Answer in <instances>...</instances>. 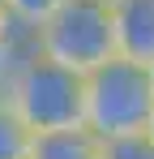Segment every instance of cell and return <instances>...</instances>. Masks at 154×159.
<instances>
[{
    "instance_id": "1",
    "label": "cell",
    "mask_w": 154,
    "mask_h": 159,
    "mask_svg": "<svg viewBox=\"0 0 154 159\" xmlns=\"http://www.w3.org/2000/svg\"><path fill=\"white\" fill-rule=\"evenodd\" d=\"M0 99L26 125V133H69L86 129V78L47 56H26L0 86Z\"/></svg>"
},
{
    "instance_id": "2",
    "label": "cell",
    "mask_w": 154,
    "mask_h": 159,
    "mask_svg": "<svg viewBox=\"0 0 154 159\" xmlns=\"http://www.w3.org/2000/svg\"><path fill=\"white\" fill-rule=\"evenodd\" d=\"M154 125V82L150 65L111 56L94 73H86V133L99 142L141 138Z\"/></svg>"
},
{
    "instance_id": "3",
    "label": "cell",
    "mask_w": 154,
    "mask_h": 159,
    "mask_svg": "<svg viewBox=\"0 0 154 159\" xmlns=\"http://www.w3.org/2000/svg\"><path fill=\"white\" fill-rule=\"evenodd\" d=\"M39 56L73 73H94L116 56V26H111V4L107 0H69L47 26L34 34Z\"/></svg>"
},
{
    "instance_id": "4",
    "label": "cell",
    "mask_w": 154,
    "mask_h": 159,
    "mask_svg": "<svg viewBox=\"0 0 154 159\" xmlns=\"http://www.w3.org/2000/svg\"><path fill=\"white\" fill-rule=\"evenodd\" d=\"M116 56L154 65V0H111Z\"/></svg>"
},
{
    "instance_id": "5",
    "label": "cell",
    "mask_w": 154,
    "mask_h": 159,
    "mask_svg": "<svg viewBox=\"0 0 154 159\" xmlns=\"http://www.w3.org/2000/svg\"><path fill=\"white\" fill-rule=\"evenodd\" d=\"M103 142L86 129H69V133H34L26 159H99Z\"/></svg>"
},
{
    "instance_id": "6",
    "label": "cell",
    "mask_w": 154,
    "mask_h": 159,
    "mask_svg": "<svg viewBox=\"0 0 154 159\" xmlns=\"http://www.w3.org/2000/svg\"><path fill=\"white\" fill-rule=\"evenodd\" d=\"M39 48H34V30L17 26L13 17H9V9L0 4V86L9 82V73L22 65L26 56H34Z\"/></svg>"
},
{
    "instance_id": "7",
    "label": "cell",
    "mask_w": 154,
    "mask_h": 159,
    "mask_svg": "<svg viewBox=\"0 0 154 159\" xmlns=\"http://www.w3.org/2000/svg\"><path fill=\"white\" fill-rule=\"evenodd\" d=\"M0 4L9 9V17H13L17 26H26V30L39 34V30L47 26V22L69 4V0H0Z\"/></svg>"
},
{
    "instance_id": "8",
    "label": "cell",
    "mask_w": 154,
    "mask_h": 159,
    "mask_svg": "<svg viewBox=\"0 0 154 159\" xmlns=\"http://www.w3.org/2000/svg\"><path fill=\"white\" fill-rule=\"evenodd\" d=\"M26 151H30V133L0 99V159H26Z\"/></svg>"
},
{
    "instance_id": "9",
    "label": "cell",
    "mask_w": 154,
    "mask_h": 159,
    "mask_svg": "<svg viewBox=\"0 0 154 159\" xmlns=\"http://www.w3.org/2000/svg\"><path fill=\"white\" fill-rule=\"evenodd\" d=\"M99 159H154V138H116V142H103Z\"/></svg>"
},
{
    "instance_id": "10",
    "label": "cell",
    "mask_w": 154,
    "mask_h": 159,
    "mask_svg": "<svg viewBox=\"0 0 154 159\" xmlns=\"http://www.w3.org/2000/svg\"><path fill=\"white\" fill-rule=\"evenodd\" d=\"M150 82H154V65H150Z\"/></svg>"
},
{
    "instance_id": "11",
    "label": "cell",
    "mask_w": 154,
    "mask_h": 159,
    "mask_svg": "<svg viewBox=\"0 0 154 159\" xmlns=\"http://www.w3.org/2000/svg\"><path fill=\"white\" fill-rule=\"evenodd\" d=\"M150 138H154V125H150Z\"/></svg>"
},
{
    "instance_id": "12",
    "label": "cell",
    "mask_w": 154,
    "mask_h": 159,
    "mask_svg": "<svg viewBox=\"0 0 154 159\" xmlns=\"http://www.w3.org/2000/svg\"><path fill=\"white\" fill-rule=\"evenodd\" d=\"M107 4H111V0H107Z\"/></svg>"
}]
</instances>
